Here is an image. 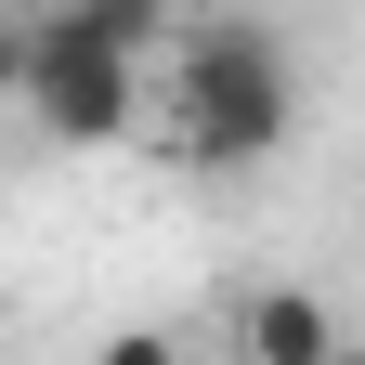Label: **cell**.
<instances>
[{"mask_svg": "<svg viewBox=\"0 0 365 365\" xmlns=\"http://www.w3.org/2000/svg\"><path fill=\"white\" fill-rule=\"evenodd\" d=\"M287 130H300V78L261 14H196L170 39V157L182 170H261Z\"/></svg>", "mask_w": 365, "mask_h": 365, "instance_id": "cell-1", "label": "cell"}, {"mask_svg": "<svg viewBox=\"0 0 365 365\" xmlns=\"http://www.w3.org/2000/svg\"><path fill=\"white\" fill-rule=\"evenodd\" d=\"M26 118L53 130L66 157H105V144H130V118H144V53L91 39L78 14H39V53H26Z\"/></svg>", "mask_w": 365, "mask_h": 365, "instance_id": "cell-2", "label": "cell"}, {"mask_svg": "<svg viewBox=\"0 0 365 365\" xmlns=\"http://www.w3.org/2000/svg\"><path fill=\"white\" fill-rule=\"evenodd\" d=\"M235 352H248V365H339L352 339H339V313L313 300V287H261V300L235 313Z\"/></svg>", "mask_w": 365, "mask_h": 365, "instance_id": "cell-3", "label": "cell"}, {"mask_svg": "<svg viewBox=\"0 0 365 365\" xmlns=\"http://www.w3.org/2000/svg\"><path fill=\"white\" fill-rule=\"evenodd\" d=\"M53 14H78L91 39H118V53H170V39H182V14H170V0H53Z\"/></svg>", "mask_w": 365, "mask_h": 365, "instance_id": "cell-4", "label": "cell"}, {"mask_svg": "<svg viewBox=\"0 0 365 365\" xmlns=\"http://www.w3.org/2000/svg\"><path fill=\"white\" fill-rule=\"evenodd\" d=\"M91 365H182V339H170V327H118Z\"/></svg>", "mask_w": 365, "mask_h": 365, "instance_id": "cell-5", "label": "cell"}, {"mask_svg": "<svg viewBox=\"0 0 365 365\" xmlns=\"http://www.w3.org/2000/svg\"><path fill=\"white\" fill-rule=\"evenodd\" d=\"M26 53H39V26H0V105H26Z\"/></svg>", "mask_w": 365, "mask_h": 365, "instance_id": "cell-6", "label": "cell"}, {"mask_svg": "<svg viewBox=\"0 0 365 365\" xmlns=\"http://www.w3.org/2000/svg\"><path fill=\"white\" fill-rule=\"evenodd\" d=\"M339 365H365V352H339Z\"/></svg>", "mask_w": 365, "mask_h": 365, "instance_id": "cell-7", "label": "cell"}]
</instances>
